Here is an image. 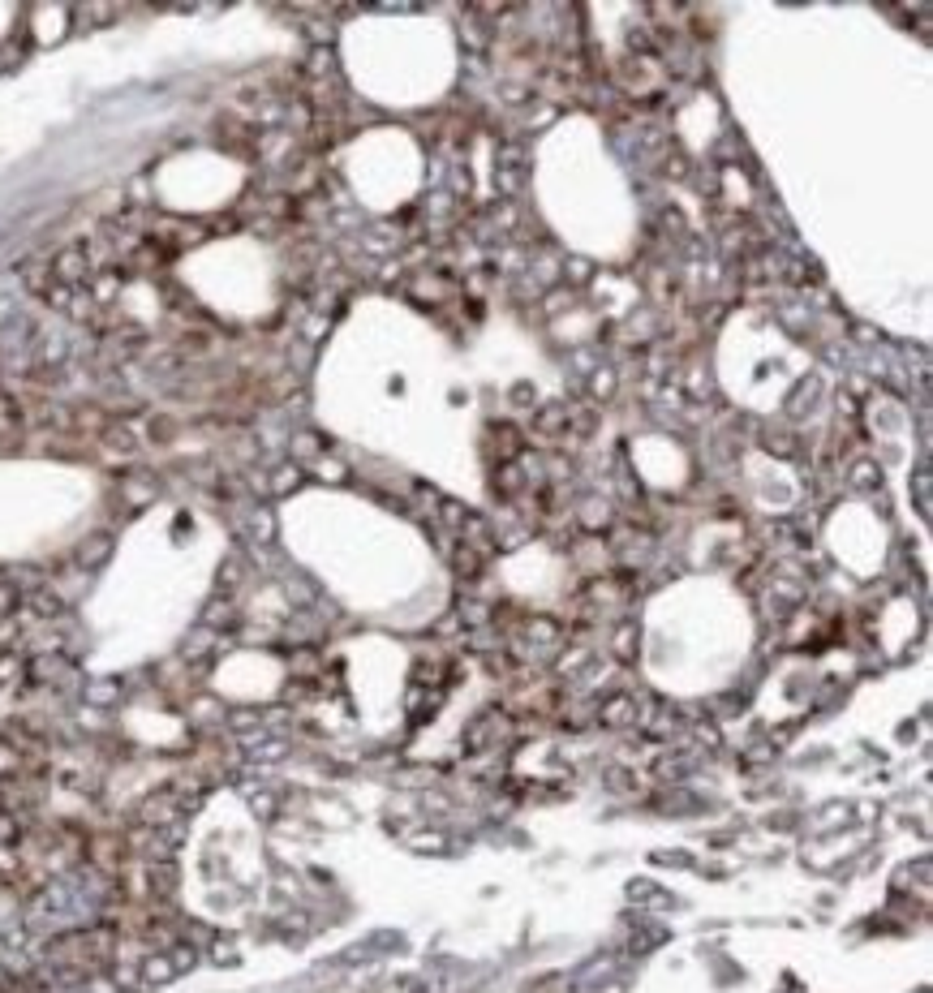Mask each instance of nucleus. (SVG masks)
<instances>
[{
    "mask_svg": "<svg viewBox=\"0 0 933 993\" xmlns=\"http://www.w3.org/2000/svg\"><path fill=\"white\" fill-rule=\"evenodd\" d=\"M491 439H495V452H499V465H516V456H521V430L516 426H508V422H499V426H491Z\"/></svg>",
    "mask_w": 933,
    "mask_h": 993,
    "instance_id": "nucleus-1",
    "label": "nucleus"
},
{
    "mask_svg": "<svg viewBox=\"0 0 933 993\" xmlns=\"http://www.w3.org/2000/svg\"><path fill=\"white\" fill-rule=\"evenodd\" d=\"M155 478L151 473H134V478H125V495H129V503H151L155 499Z\"/></svg>",
    "mask_w": 933,
    "mask_h": 993,
    "instance_id": "nucleus-2",
    "label": "nucleus"
},
{
    "mask_svg": "<svg viewBox=\"0 0 933 993\" xmlns=\"http://www.w3.org/2000/svg\"><path fill=\"white\" fill-rule=\"evenodd\" d=\"M22 405H18V400H13L9 392H0V435H13V430H18L22 426Z\"/></svg>",
    "mask_w": 933,
    "mask_h": 993,
    "instance_id": "nucleus-3",
    "label": "nucleus"
},
{
    "mask_svg": "<svg viewBox=\"0 0 933 993\" xmlns=\"http://www.w3.org/2000/svg\"><path fill=\"white\" fill-rule=\"evenodd\" d=\"M108 551H112V538H91V542H82L78 559H82L86 568H95V564H104V559H108Z\"/></svg>",
    "mask_w": 933,
    "mask_h": 993,
    "instance_id": "nucleus-4",
    "label": "nucleus"
},
{
    "mask_svg": "<svg viewBox=\"0 0 933 993\" xmlns=\"http://www.w3.org/2000/svg\"><path fill=\"white\" fill-rule=\"evenodd\" d=\"M271 478H276V482H271V491L284 495V491H293V486L301 482V469H297V465H284V469L271 473Z\"/></svg>",
    "mask_w": 933,
    "mask_h": 993,
    "instance_id": "nucleus-5",
    "label": "nucleus"
},
{
    "mask_svg": "<svg viewBox=\"0 0 933 993\" xmlns=\"http://www.w3.org/2000/svg\"><path fill=\"white\" fill-rule=\"evenodd\" d=\"M594 396H602V400L615 396V370H598L594 374Z\"/></svg>",
    "mask_w": 933,
    "mask_h": 993,
    "instance_id": "nucleus-6",
    "label": "nucleus"
},
{
    "mask_svg": "<svg viewBox=\"0 0 933 993\" xmlns=\"http://www.w3.org/2000/svg\"><path fill=\"white\" fill-rule=\"evenodd\" d=\"M9 61H22V48H18V43H9V48H0V69H13Z\"/></svg>",
    "mask_w": 933,
    "mask_h": 993,
    "instance_id": "nucleus-7",
    "label": "nucleus"
},
{
    "mask_svg": "<svg viewBox=\"0 0 933 993\" xmlns=\"http://www.w3.org/2000/svg\"><path fill=\"white\" fill-rule=\"evenodd\" d=\"M9 607H13V589L0 585V615H9Z\"/></svg>",
    "mask_w": 933,
    "mask_h": 993,
    "instance_id": "nucleus-8",
    "label": "nucleus"
}]
</instances>
